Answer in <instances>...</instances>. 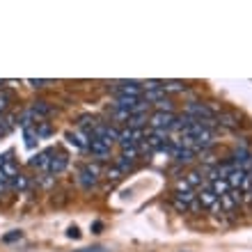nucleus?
<instances>
[{"label": "nucleus", "mask_w": 252, "mask_h": 252, "mask_svg": "<svg viewBox=\"0 0 252 252\" xmlns=\"http://www.w3.org/2000/svg\"><path fill=\"white\" fill-rule=\"evenodd\" d=\"M174 122H177V115L174 113H158V110H154V113L149 115V126H152V128L170 131Z\"/></svg>", "instance_id": "4"}, {"label": "nucleus", "mask_w": 252, "mask_h": 252, "mask_svg": "<svg viewBox=\"0 0 252 252\" xmlns=\"http://www.w3.org/2000/svg\"><path fill=\"white\" fill-rule=\"evenodd\" d=\"M103 174L99 163H85V165H80L78 170V184L83 190H92L96 184H99V177Z\"/></svg>", "instance_id": "1"}, {"label": "nucleus", "mask_w": 252, "mask_h": 252, "mask_svg": "<svg viewBox=\"0 0 252 252\" xmlns=\"http://www.w3.org/2000/svg\"><path fill=\"white\" fill-rule=\"evenodd\" d=\"M28 85L34 87V90H44L46 85H51V80H32V78H30V80H28Z\"/></svg>", "instance_id": "26"}, {"label": "nucleus", "mask_w": 252, "mask_h": 252, "mask_svg": "<svg viewBox=\"0 0 252 252\" xmlns=\"http://www.w3.org/2000/svg\"><path fill=\"white\" fill-rule=\"evenodd\" d=\"M101 229H103V222H101V220H94L92 222V234H101Z\"/></svg>", "instance_id": "29"}, {"label": "nucleus", "mask_w": 252, "mask_h": 252, "mask_svg": "<svg viewBox=\"0 0 252 252\" xmlns=\"http://www.w3.org/2000/svg\"><path fill=\"white\" fill-rule=\"evenodd\" d=\"M53 156H55V149H44V152H39L37 156H34V158H30V165H32V167H39V170H46Z\"/></svg>", "instance_id": "9"}, {"label": "nucleus", "mask_w": 252, "mask_h": 252, "mask_svg": "<svg viewBox=\"0 0 252 252\" xmlns=\"http://www.w3.org/2000/svg\"><path fill=\"white\" fill-rule=\"evenodd\" d=\"M202 179H204V177H202V172H188L186 177H184V181H186L190 188H197L199 184H202Z\"/></svg>", "instance_id": "19"}, {"label": "nucleus", "mask_w": 252, "mask_h": 252, "mask_svg": "<svg viewBox=\"0 0 252 252\" xmlns=\"http://www.w3.org/2000/svg\"><path fill=\"white\" fill-rule=\"evenodd\" d=\"M78 252H110V250H106V248H83Z\"/></svg>", "instance_id": "30"}, {"label": "nucleus", "mask_w": 252, "mask_h": 252, "mask_svg": "<svg viewBox=\"0 0 252 252\" xmlns=\"http://www.w3.org/2000/svg\"><path fill=\"white\" fill-rule=\"evenodd\" d=\"M106 177L108 179H113V181H117L120 177H124V174L120 172V167L117 165H110V167H106Z\"/></svg>", "instance_id": "24"}, {"label": "nucleus", "mask_w": 252, "mask_h": 252, "mask_svg": "<svg viewBox=\"0 0 252 252\" xmlns=\"http://www.w3.org/2000/svg\"><path fill=\"white\" fill-rule=\"evenodd\" d=\"M21 239H23V232L14 229V232H9V234H5V236H2V243H14V241H21Z\"/></svg>", "instance_id": "23"}, {"label": "nucleus", "mask_w": 252, "mask_h": 252, "mask_svg": "<svg viewBox=\"0 0 252 252\" xmlns=\"http://www.w3.org/2000/svg\"><path fill=\"white\" fill-rule=\"evenodd\" d=\"M87 152L92 154V156H96V158H108L110 156V147L103 142V140H90L87 142Z\"/></svg>", "instance_id": "7"}, {"label": "nucleus", "mask_w": 252, "mask_h": 252, "mask_svg": "<svg viewBox=\"0 0 252 252\" xmlns=\"http://www.w3.org/2000/svg\"><path fill=\"white\" fill-rule=\"evenodd\" d=\"M197 199L199 202H202V206H209V209H211L213 204H216V202H218V197H216V195H213L211 190H209V188H206V190H202L197 195Z\"/></svg>", "instance_id": "16"}, {"label": "nucleus", "mask_w": 252, "mask_h": 252, "mask_svg": "<svg viewBox=\"0 0 252 252\" xmlns=\"http://www.w3.org/2000/svg\"><path fill=\"white\" fill-rule=\"evenodd\" d=\"M202 209H204V206H202V202H199V199H192L190 204H188V211H202Z\"/></svg>", "instance_id": "27"}, {"label": "nucleus", "mask_w": 252, "mask_h": 252, "mask_svg": "<svg viewBox=\"0 0 252 252\" xmlns=\"http://www.w3.org/2000/svg\"><path fill=\"white\" fill-rule=\"evenodd\" d=\"M113 92H115V96H135V99H142V83H138V80H120L113 87Z\"/></svg>", "instance_id": "2"}, {"label": "nucleus", "mask_w": 252, "mask_h": 252, "mask_svg": "<svg viewBox=\"0 0 252 252\" xmlns=\"http://www.w3.org/2000/svg\"><path fill=\"white\" fill-rule=\"evenodd\" d=\"M172 206H174V209H177L179 213H188V204H186V202H181L179 197H172Z\"/></svg>", "instance_id": "25"}, {"label": "nucleus", "mask_w": 252, "mask_h": 252, "mask_svg": "<svg viewBox=\"0 0 252 252\" xmlns=\"http://www.w3.org/2000/svg\"><path fill=\"white\" fill-rule=\"evenodd\" d=\"M220 204H222V209H225V211H229V209H234L239 202L232 197V192H227V195H222V197H220Z\"/></svg>", "instance_id": "22"}, {"label": "nucleus", "mask_w": 252, "mask_h": 252, "mask_svg": "<svg viewBox=\"0 0 252 252\" xmlns=\"http://www.w3.org/2000/svg\"><path fill=\"white\" fill-rule=\"evenodd\" d=\"M243 179H246V172H243L241 167H239V170H234V172L227 177V181H229V186H232V188H241Z\"/></svg>", "instance_id": "15"}, {"label": "nucleus", "mask_w": 252, "mask_h": 252, "mask_svg": "<svg viewBox=\"0 0 252 252\" xmlns=\"http://www.w3.org/2000/svg\"><path fill=\"white\" fill-rule=\"evenodd\" d=\"M26 186H28V179L23 174H16V177L9 181V188H12V190H26Z\"/></svg>", "instance_id": "20"}, {"label": "nucleus", "mask_w": 252, "mask_h": 252, "mask_svg": "<svg viewBox=\"0 0 252 252\" xmlns=\"http://www.w3.org/2000/svg\"><path fill=\"white\" fill-rule=\"evenodd\" d=\"M147 124H149V113H135L128 117V122H126L128 128H140V131H145Z\"/></svg>", "instance_id": "11"}, {"label": "nucleus", "mask_w": 252, "mask_h": 252, "mask_svg": "<svg viewBox=\"0 0 252 252\" xmlns=\"http://www.w3.org/2000/svg\"><path fill=\"white\" fill-rule=\"evenodd\" d=\"M163 90H165V94L184 92V90H186V83H181V80H163Z\"/></svg>", "instance_id": "14"}, {"label": "nucleus", "mask_w": 252, "mask_h": 252, "mask_svg": "<svg viewBox=\"0 0 252 252\" xmlns=\"http://www.w3.org/2000/svg\"><path fill=\"white\" fill-rule=\"evenodd\" d=\"M186 115H190L192 120H216V113L213 108H209L206 103H199V101H190L186 106Z\"/></svg>", "instance_id": "3"}, {"label": "nucleus", "mask_w": 252, "mask_h": 252, "mask_svg": "<svg viewBox=\"0 0 252 252\" xmlns=\"http://www.w3.org/2000/svg\"><path fill=\"white\" fill-rule=\"evenodd\" d=\"M32 133L37 135V140H44V138H48V135L53 133V126H51V122H46V120L34 122V124H32Z\"/></svg>", "instance_id": "12"}, {"label": "nucleus", "mask_w": 252, "mask_h": 252, "mask_svg": "<svg viewBox=\"0 0 252 252\" xmlns=\"http://www.w3.org/2000/svg\"><path fill=\"white\" fill-rule=\"evenodd\" d=\"M243 202H248V204H252V188L248 192H243Z\"/></svg>", "instance_id": "31"}, {"label": "nucleus", "mask_w": 252, "mask_h": 252, "mask_svg": "<svg viewBox=\"0 0 252 252\" xmlns=\"http://www.w3.org/2000/svg\"><path fill=\"white\" fill-rule=\"evenodd\" d=\"M66 236H69V239H78V236H80V229L76 225H71L69 229H66Z\"/></svg>", "instance_id": "28"}, {"label": "nucleus", "mask_w": 252, "mask_h": 252, "mask_svg": "<svg viewBox=\"0 0 252 252\" xmlns=\"http://www.w3.org/2000/svg\"><path fill=\"white\" fill-rule=\"evenodd\" d=\"M115 165L120 167L122 174H126V172H131L133 167H135V160H128V158H124V156H120V158L115 160Z\"/></svg>", "instance_id": "17"}, {"label": "nucleus", "mask_w": 252, "mask_h": 252, "mask_svg": "<svg viewBox=\"0 0 252 252\" xmlns=\"http://www.w3.org/2000/svg\"><path fill=\"white\" fill-rule=\"evenodd\" d=\"M28 113H30V117H32L34 122H41V120H46L48 115L53 113V106H51L48 101L39 99V101H34L32 106L28 108Z\"/></svg>", "instance_id": "5"}, {"label": "nucleus", "mask_w": 252, "mask_h": 252, "mask_svg": "<svg viewBox=\"0 0 252 252\" xmlns=\"http://www.w3.org/2000/svg\"><path fill=\"white\" fill-rule=\"evenodd\" d=\"M66 140H69V142H71L73 147H78V149H83V152H85L87 149V142H90V140H87V135H80V133H66Z\"/></svg>", "instance_id": "13"}, {"label": "nucleus", "mask_w": 252, "mask_h": 252, "mask_svg": "<svg viewBox=\"0 0 252 252\" xmlns=\"http://www.w3.org/2000/svg\"><path fill=\"white\" fill-rule=\"evenodd\" d=\"M66 165H69V156H66V154H58L55 158H51L46 172L48 174H62L66 170Z\"/></svg>", "instance_id": "8"}, {"label": "nucleus", "mask_w": 252, "mask_h": 252, "mask_svg": "<svg viewBox=\"0 0 252 252\" xmlns=\"http://www.w3.org/2000/svg\"><path fill=\"white\" fill-rule=\"evenodd\" d=\"M154 108L158 110V113H174V103H172V99H160L158 103H154Z\"/></svg>", "instance_id": "18"}, {"label": "nucleus", "mask_w": 252, "mask_h": 252, "mask_svg": "<svg viewBox=\"0 0 252 252\" xmlns=\"http://www.w3.org/2000/svg\"><path fill=\"white\" fill-rule=\"evenodd\" d=\"M206 188H209V190L213 192V195H216V197H222V195H227V192L232 190V186H229V181L227 179H216V181H209V184H206Z\"/></svg>", "instance_id": "10"}, {"label": "nucleus", "mask_w": 252, "mask_h": 252, "mask_svg": "<svg viewBox=\"0 0 252 252\" xmlns=\"http://www.w3.org/2000/svg\"><path fill=\"white\" fill-rule=\"evenodd\" d=\"M216 124L222 126V128H229V131H236L241 126V122H239V115L234 113H218L216 115Z\"/></svg>", "instance_id": "6"}, {"label": "nucleus", "mask_w": 252, "mask_h": 252, "mask_svg": "<svg viewBox=\"0 0 252 252\" xmlns=\"http://www.w3.org/2000/svg\"><path fill=\"white\" fill-rule=\"evenodd\" d=\"M12 103V92L9 90H0V113H5Z\"/></svg>", "instance_id": "21"}]
</instances>
